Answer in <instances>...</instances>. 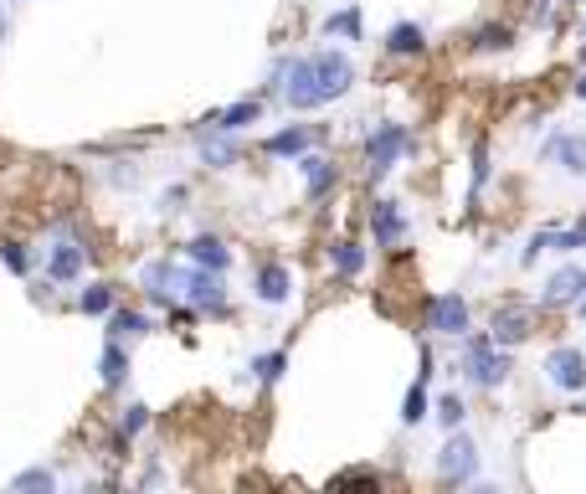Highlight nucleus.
<instances>
[{
	"label": "nucleus",
	"mask_w": 586,
	"mask_h": 494,
	"mask_svg": "<svg viewBox=\"0 0 586 494\" xmlns=\"http://www.w3.org/2000/svg\"><path fill=\"white\" fill-rule=\"evenodd\" d=\"M458 371L469 387H499L509 376V351L494 345V335H463V351H458Z\"/></svg>",
	"instance_id": "obj_1"
},
{
	"label": "nucleus",
	"mask_w": 586,
	"mask_h": 494,
	"mask_svg": "<svg viewBox=\"0 0 586 494\" xmlns=\"http://www.w3.org/2000/svg\"><path fill=\"white\" fill-rule=\"evenodd\" d=\"M411 150H417V139H411L407 124L381 119L371 135H366V170H371V180H386Z\"/></svg>",
	"instance_id": "obj_2"
},
{
	"label": "nucleus",
	"mask_w": 586,
	"mask_h": 494,
	"mask_svg": "<svg viewBox=\"0 0 586 494\" xmlns=\"http://www.w3.org/2000/svg\"><path fill=\"white\" fill-rule=\"evenodd\" d=\"M309 67H314V88H319V99H324V103L345 99V93L355 88L351 52H334V47H324V52H309Z\"/></svg>",
	"instance_id": "obj_3"
},
{
	"label": "nucleus",
	"mask_w": 586,
	"mask_h": 494,
	"mask_svg": "<svg viewBox=\"0 0 586 494\" xmlns=\"http://www.w3.org/2000/svg\"><path fill=\"white\" fill-rule=\"evenodd\" d=\"M437 479H443V484H473V479H479V443H473L469 433L453 428L448 443L437 448Z\"/></svg>",
	"instance_id": "obj_4"
},
{
	"label": "nucleus",
	"mask_w": 586,
	"mask_h": 494,
	"mask_svg": "<svg viewBox=\"0 0 586 494\" xmlns=\"http://www.w3.org/2000/svg\"><path fill=\"white\" fill-rule=\"evenodd\" d=\"M180 299H186L191 309H201V315H221V309H227V278L216 274V268L191 263L186 278H180Z\"/></svg>",
	"instance_id": "obj_5"
},
{
	"label": "nucleus",
	"mask_w": 586,
	"mask_h": 494,
	"mask_svg": "<svg viewBox=\"0 0 586 494\" xmlns=\"http://www.w3.org/2000/svg\"><path fill=\"white\" fill-rule=\"evenodd\" d=\"M582 294H586V268L582 263H561V268L540 283V309H576Z\"/></svg>",
	"instance_id": "obj_6"
},
{
	"label": "nucleus",
	"mask_w": 586,
	"mask_h": 494,
	"mask_svg": "<svg viewBox=\"0 0 586 494\" xmlns=\"http://www.w3.org/2000/svg\"><path fill=\"white\" fill-rule=\"evenodd\" d=\"M180 278H186V268H176L170 257H155V263L139 268V289H144V299H150L155 309H170L180 299Z\"/></svg>",
	"instance_id": "obj_7"
},
{
	"label": "nucleus",
	"mask_w": 586,
	"mask_h": 494,
	"mask_svg": "<svg viewBox=\"0 0 586 494\" xmlns=\"http://www.w3.org/2000/svg\"><path fill=\"white\" fill-rule=\"evenodd\" d=\"M469 299L463 294H432L428 299V330L432 335H448V340H463L469 335Z\"/></svg>",
	"instance_id": "obj_8"
},
{
	"label": "nucleus",
	"mask_w": 586,
	"mask_h": 494,
	"mask_svg": "<svg viewBox=\"0 0 586 494\" xmlns=\"http://www.w3.org/2000/svg\"><path fill=\"white\" fill-rule=\"evenodd\" d=\"M540 160L556 165V170H566V176L586 180V135H576V129H556V135L540 144Z\"/></svg>",
	"instance_id": "obj_9"
},
{
	"label": "nucleus",
	"mask_w": 586,
	"mask_h": 494,
	"mask_svg": "<svg viewBox=\"0 0 586 494\" xmlns=\"http://www.w3.org/2000/svg\"><path fill=\"white\" fill-rule=\"evenodd\" d=\"M41 263H47V283H78L82 268H88V248L78 238H52Z\"/></svg>",
	"instance_id": "obj_10"
},
{
	"label": "nucleus",
	"mask_w": 586,
	"mask_h": 494,
	"mask_svg": "<svg viewBox=\"0 0 586 494\" xmlns=\"http://www.w3.org/2000/svg\"><path fill=\"white\" fill-rule=\"evenodd\" d=\"M546 381L556 392H586V356L582 345H556L546 356Z\"/></svg>",
	"instance_id": "obj_11"
},
{
	"label": "nucleus",
	"mask_w": 586,
	"mask_h": 494,
	"mask_svg": "<svg viewBox=\"0 0 586 494\" xmlns=\"http://www.w3.org/2000/svg\"><path fill=\"white\" fill-rule=\"evenodd\" d=\"M530 330H535V309L530 304H505V309H494V319H488V335H494V345H505V351L525 345Z\"/></svg>",
	"instance_id": "obj_12"
},
{
	"label": "nucleus",
	"mask_w": 586,
	"mask_h": 494,
	"mask_svg": "<svg viewBox=\"0 0 586 494\" xmlns=\"http://www.w3.org/2000/svg\"><path fill=\"white\" fill-rule=\"evenodd\" d=\"M371 232H375V248H402L411 232L407 212H402V201H371Z\"/></svg>",
	"instance_id": "obj_13"
},
{
	"label": "nucleus",
	"mask_w": 586,
	"mask_h": 494,
	"mask_svg": "<svg viewBox=\"0 0 586 494\" xmlns=\"http://www.w3.org/2000/svg\"><path fill=\"white\" fill-rule=\"evenodd\" d=\"M293 165H298V176H304V191H309V201H324L334 191V180H340L334 160L319 155V150H304V155L293 160Z\"/></svg>",
	"instance_id": "obj_14"
},
{
	"label": "nucleus",
	"mask_w": 586,
	"mask_h": 494,
	"mask_svg": "<svg viewBox=\"0 0 586 494\" xmlns=\"http://www.w3.org/2000/svg\"><path fill=\"white\" fill-rule=\"evenodd\" d=\"M253 294H257V304H268V309L289 304L293 299V268H283V263H263V268L253 274Z\"/></svg>",
	"instance_id": "obj_15"
},
{
	"label": "nucleus",
	"mask_w": 586,
	"mask_h": 494,
	"mask_svg": "<svg viewBox=\"0 0 586 494\" xmlns=\"http://www.w3.org/2000/svg\"><path fill=\"white\" fill-rule=\"evenodd\" d=\"M304 150H314V129H309V124H283L278 135L263 139V155H273V160H298Z\"/></svg>",
	"instance_id": "obj_16"
},
{
	"label": "nucleus",
	"mask_w": 586,
	"mask_h": 494,
	"mask_svg": "<svg viewBox=\"0 0 586 494\" xmlns=\"http://www.w3.org/2000/svg\"><path fill=\"white\" fill-rule=\"evenodd\" d=\"M195 155L206 160L212 170H227V165H237V139H232V129H221V124H212L206 135L195 139Z\"/></svg>",
	"instance_id": "obj_17"
},
{
	"label": "nucleus",
	"mask_w": 586,
	"mask_h": 494,
	"mask_svg": "<svg viewBox=\"0 0 586 494\" xmlns=\"http://www.w3.org/2000/svg\"><path fill=\"white\" fill-rule=\"evenodd\" d=\"M186 257L201 263V268H216V274H227V268H232V248L216 238V232H201V238L186 242Z\"/></svg>",
	"instance_id": "obj_18"
},
{
	"label": "nucleus",
	"mask_w": 586,
	"mask_h": 494,
	"mask_svg": "<svg viewBox=\"0 0 586 494\" xmlns=\"http://www.w3.org/2000/svg\"><path fill=\"white\" fill-rule=\"evenodd\" d=\"M98 376H103L109 392H124V387H129V351H124V340H109V345H103V356H98Z\"/></svg>",
	"instance_id": "obj_19"
},
{
	"label": "nucleus",
	"mask_w": 586,
	"mask_h": 494,
	"mask_svg": "<svg viewBox=\"0 0 586 494\" xmlns=\"http://www.w3.org/2000/svg\"><path fill=\"white\" fill-rule=\"evenodd\" d=\"M386 52L391 58H422V52H428V31H422L417 21H396L386 31Z\"/></svg>",
	"instance_id": "obj_20"
},
{
	"label": "nucleus",
	"mask_w": 586,
	"mask_h": 494,
	"mask_svg": "<svg viewBox=\"0 0 586 494\" xmlns=\"http://www.w3.org/2000/svg\"><path fill=\"white\" fill-rule=\"evenodd\" d=\"M150 330H155V319L144 315V309H114V315H109V340L135 345V340H144Z\"/></svg>",
	"instance_id": "obj_21"
},
{
	"label": "nucleus",
	"mask_w": 586,
	"mask_h": 494,
	"mask_svg": "<svg viewBox=\"0 0 586 494\" xmlns=\"http://www.w3.org/2000/svg\"><path fill=\"white\" fill-rule=\"evenodd\" d=\"M330 268L340 278H360V274H366V248H360V242H351V238L330 242Z\"/></svg>",
	"instance_id": "obj_22"
},
{
	"label": "nucleus",
	"mask_w": 586,
	"mask_h": 494,
	"mask_svg": "<svg viewBox=\"0 0 586 494\" xmlns=\"http://www.w3.org/2000/svg\"><path fill=\"white\" fill-rule=\"evenodd\" d=\"M257 114H263V99H237L232 109H221V114H212L206 124H221V129H232V135H242L247 124H257Z\"/></svg>",
	"instance_id": "obj_23"
},
{
	"label": "nucleus",
	"mask_w": 586,
	"mask_h": 494,
	"mask_svg": "<svg viewBox=\"0 0 586 494\" xmlns=\"http://www.w3.org/2000/svg\"><path fill=\"white\" fill-rule=\"evenodd\" d=\"M150 428V407L144 402H129L124 413H118V422H114V448H124V443H135L139 433Z\"/></svg>",
	"instance_id": "obj_24"
},
{
	"label": "nucleus",
	"mask_w": 586,
	"mask_h": 494,
	"mask_svg": "<svg viewBox=\"0 0 586 494\" xmlns=\"http://www.w3.org/2000/svg\"><path fill=\"white\" fill-rule=\"evenodd\" d=\"M78 309H82V315H114V309H118V289H114V283H88V289L78 294Z\"/></svg>",
	"instance_id": "obj_25"
},
{
	"label": "nucleus",
	"mask_w": 586,
	"mask_h": 494,
	"mask_svg": "<svg viewBox=\"0 0 586 494\" xmlns=\"http://www.w3.org/2000/svg\"><path fill=\"white\" fill-rule=\"evenodd\" d=\"M319 31H324V37H340V41H360V5H345V11H330Z\"/></svg>",
	"instance_id": "obj_26"
},
{
	"label": "nucleus",
	"mask_w": 586,
	"mask_h": 494,
	"mask_svg": "<svg viewBox=\"0 0 586 494\" xmlns=\"http://www.w3.org/2000/svg\"><path fill=\"white\" fill-rule=\"evenodd\" d=\"M247 371H253V381L273 387V381H283V371H289V351H263V356L247 360Z\"/></svg>",
	"instance_id": "obj_27"
},
{
	"label": "nucleus",
	"mask_w": 586,
	"mask_h": 494,
	"mask_svg": "<svg viewBox=\"0 0 586 494\" xmlns=\"http://www.w3.org/2000/svg\"><path fill=\"white\" fill-rule=\"evenodd\" d=\"M432 417V396H428V381H411L407 402H402V422L407 428H417V422H428Z\"/></svg>",
	"instance_id": "obj_28"
},
{
	"label": "nucleus",
	"mask_w": 586,
	"mask_h": 494,
	"mask_svg": "<svg viewBox=\"0 0 586 494\" xmlns=\"http://www.w3.org/2000/svg\"><path fill=\"white\" fill-rule=\"evenodd\" d=\"M432 417H437V422H443V428H463V417H469V402H463V396L458 392H448V396H437V402H432Z\"/></svg>",
	"instance_id": "obj_29"
},
{
	"label": "nucleus",
	"mask_w": 586,
	"mask_h": 494,
	"mask_svg": "<svg viewBox=\"0 0 586 494\" xmlns=\"http://www.w3.org/2000/svg\"><path fill=\"white\" fill-rule=\"evenodd\" d=\"M586 248V217L571 227H550V253H582Z\"/></svg>",
	"instance_id": "obj_30"
},
{
	"label": "nucleus",
	"mask_w": 586,
	"mask_h": 494,
	"mask_svg": "<svg viewBox=\"0 0 586 494\" xmlns=\"http://www.w3.org/2000/svg\"><path fill=\"white\" fill-rule=\"evenodd\" d=\"M469 176H473V186H469V201H479V197H484V186H488V144H484V139H473Z\"/></svg>",
	"instance_id": "obj_31"
},
{
	"label": "nucleus",
	"mask_w": 586,
	"mask_h": 494,
	"mask_svg": "<svg viewBox=\"0 0 586 494\" xmlns=\"http://www.w3.org/2000/svg\"><path fill=\"white\" fill-rule=\"evenodd\" d=\"M0 268H5V274H16V278H26V274H31V253H26L21 242H0Z\"/></svg>",
	"instance_id": "obj_32"
},
{
	"label": "nucleus",
	"mask_w": 586,
	"mask_h": 494,
	"mask_svg": "<svg viewBox=\"0 0 586 494\" xmlns=\"http://www.w3.org/2000/svg\"><path fill=\"white\" fill-rule=\"evenodd\" d=\"M473 47H479V52H509V47H514V31H509V26H484V31L473 37Z\"/></svg>",
	"instance_id": "obj_33"
},
{
	"label": "nucleus",
	"mask_w": 586,
	"mask_h": 494,
	"mask_svg": "<svg viewBox=\"0 0 586 494\" xmlns=\"http://www.w3.org/2000/svg\"><path fill=\"white\" fill-rule=\"evenodd\" d=\"M11 490H16V494H26V490H47V494H52V490H58V474H52V469H26V474L11 479Z\"/></svg>",
	"instance_id": "obj_34"
},
{
	"label": "nucleus",
	"mask_w": 586,
	"mask_h": 494,
	"mask_svg": "<svg viewBox=\"0 0 586 494\" xmlns=\"http://www.w3.org/2000/svg\"><path fill=\"white\" fill-rule=\"evenodd\" d=\"M334 484H381V474H375V469H340Z\"/></svg>",
	"instance_id": "obj_35"
},
{
	"label": "nucleus",
	"mask_w": 586,
	"mask_h": 494,
	"mask_svg": "<svg viewBox=\"0 0 586 494\" xmlns=\"http://www.w3.org/2000/svg\"><path fill=\"white\" fill-rule=\"evenodd\" d=\"M191 197L186 186H170V191H160V212H180V201Z\"/></svg>",
	"instance_id": "obj_36"
},
{
	"label": "nucleus",
	"mask_w": 586,
	"mask_h": 494,
	"mask_svg": "<svg viewBox=\"0 0 586 494\" xmlns=\"http://www.w3.org/2000/svg\"><path fill=\"white\" fill-rule=\"evenodd\" d=\"M571 93H576V99L586 103V73H582V78H576V88H571Z\"/></svg>",
	"instance_id": "obj_37"
},
{
	"label": "nucleus",
	"mask_w": 586,
	"mask_h": 494,
	"mask_svg": "<svg viewBox=\"0 0 586 494\" xmlns=\"http://www.w3.org/2000/svg\"><path fill=\"white\" fill-rule=\"evenodd\" d=\"M576 315H582V319H586V294H582V304H576Z\"/></svg>",
	"instance_id": "obj_38"
},
{
	"label": "nucleus",
	"mask_w": 586,
	"mask_h": 494,
	"mask_svg": "<svg viewBox=\"0 0 586 494\" xmlns=\"http://www.w3.org/2000/svg\"><path fill=\"white\" fill-rule=\"evenodd\" d=\"M0 37H5V16H0Z\"/></svg>",
	"instance_id": "obj_39"
},
{
	"label": "nucleus",
	"mask_w": 586,
	"mask_h": 494,
	"mask_svg": "<svg viewBox=\"0 0 586 494\" xmlns=\"http://www.w3.org/2000/svg\"><path fill=\"white\" fill-rule=\"evenodd\" d=\"M582 41H586V21H582Z\"/></svg>",
	"instance_id": "obj_40"
}]
</instances>
